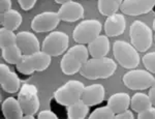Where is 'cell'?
<instances>
[{
  "label": "cell",
  "mask_w": 155,
  "mask_h": 119,
  "mask_svg": "<svg viewBox=\"0 0 155 119\" xmlns=\"http://www.w3.org/2000/svg\"><path fill=\"white\" fill-rule=\"evenodd\" d=\"M150 90H149V98H150V100H151L152 101V105H153L155 107V80L153 82V84H152V86L149 88Z\"/></svg>",
  "instance_id": "836d02e7"
},
{
  "label": "cell",
  "mask_w": 155,
  "mask_h": 119,
  "mask_svg": "<svg viewBox=\"0 0 155 119\" xmlns=\"http://www.w3.org/2000/svg\"><path fill=\"white\" fill-rule=\"evenodd\" d=\"M109 36L107 35H99L88 44V51L89 55L92 58H101L106 57L110 52V41Z\"/></svg>",
  "instance_id": "ac0fdd59"
},
{
  "label": "cell",
  "mask_w": 155,
  "mask_h": 119,
  "mask_svg": "<svg viewBox=\"0 0 155 119\" xmlns=\"http://www.w3.org/2000/svg\"><path fill=\"white\" fill-rule=\"evenodd\" d=\"M115 115L116 114L113 112V110L107 105L92 111L89 115V118L90 119H114Z\"/></svg>",
  "instance_id": "4316f807"
},
{
  "label": "cell",
  "mask_w": 155,
  "mask_h": 119,
  "mask_svg": "<svg viewBox=\"0 0 155 119\" xmlns=\"http://www.w3.org/2000/svg\"><path fill=\"white\" fill-rule=\"evenodd\" d=\"M143 64L147 71L155 74V52L145 54L143 57Z\"/></svg>",
  "instance_id": "83f0119b"
},
{
  "label": "cell",
  "mask_w": 155,
  "mask_h": 119,
  "mask_svg": "<svg viewBox=\"0 0 155 119\" xmlns=\"http://www.w3.org/2000/svg\"><path fill=\"white\" fill-rule=\"evenodd\" d=\"M126 28V20L122 14H114L109 16L104 22V33L109 38H115L124 33Z\"/></svg>",
  "instance_id": "2e32d148"
},
{
  "label": "cell",
  "mask_w": 155,
  "mask_h": 119,
  "mask_svg": "<svg viewBox=\"0 0 155 119\" xmlns=\"http://www.w3.org/2000/svg\"><path fill=\"white\" fill-rule=\"evenodd\" d=\"M17 45V34L12 30L1 27L0 29V47L1 49Z\"/></svg>",
  "instance_id": "484cf974"
},
{
  "label": "cell",
  "mask_w": 155,
  "mask_h": 119,
  "mask_svg": "<svg viewBox=\"0 0 155 119\" xmlns=\"http://www.w3.org/2000/svg\"><path fill=\"white\" fill-rule=\"evenodd\" d=\"M153 11H155V5H154V8H153Z\"/></svg>",
  "instance_id": "74e56055"
},
{
  "label": "cell",
  "mask_w": 155,
  "mask_h": 119,
  "mask_svg": "<svg viewBox=\"0 0 155 119\" xmlns=\"http://www.w3.org/2000/svg\"><path fill=\"white\" fill-rule=\"evenodd\" d=\"M22 21H23V18H22L21 14L18 11L12 8L1 14V17H0L1 26L12 31L17 30L21 26Z\"/></svg>",
  "instance_id": "44dd1931"
},
{
  "label": "cell",
  "mask_w": 155,
  "mask_h": 119,
  "mask_svg": "<svg viewBox=\"0 0 155 119\" xmlns=\"http://www.w3.org/2000/svg\"><path fill=\"white\" fill-rule=\"evenodd\" d=\"M69 38L65 32L52 31L45 38L41 45V51L46 52L52 57L64 54L68 50Z\"/></svg>",
  "instance_id": "ba28073f"
},
{
  "label": "cell",
  "mask_w": 155,
  "mask_h": 119,
  "mask_svg": "<svg viewBox=\"0 0 155 119\" xmlns=\"http://www.w3.org/2000/svg\"><path fill=\"white\" fill-rule=\"evenodd\" d=\"M18 100L23 109L24 115H35L41 106L38 90L33 84L25 83L21 86L18 93Z\"/></svg>",
  "instance_id": "9c48e42d"
},
{
  "label": "cell",
  "mask_w": 155,
  "mask_h": 119,
  "mask_svg": "<svg viewBox=\"0 0 155 119\" xmlns=\"http://www.w3.org/2000/svg\"><path fill=\"white\" fill-rule=\"evenodd\" d=\"M117 64L112 58H91L85 62L80 71V75L88 80L107 79L115 74Z\"/></svg>",
  "instance_id": "6da1fadb"
},
{
  "label": "cell",
  "mask_w": 155,
  "mask_h": 119,
  "mask_svg": "<svg viewBox=\"0 0 155 119\" xmlns=\"http://www.w3.org/2000/svg\"><path fill=\"white\" fill-rule=\"evenodd\" d=\"M129 38L130 44L137 51L146 52L153 43V32L146 23L137 20L129 27Z\"/></svg>",
  "instance_id": "277c9868"
},
{
  "label": "cell",
  "mask_w": 155,
  "mask_h": 119,
  "mask_svg": "<svg viewBox=\"0 0 155 119\" xmlns=\"http://www.w3.org/2000/svg\"><path fill=\"white\" fill-rule=\"evenodd\" d=\"M115 118L116 119H134V113L127 109V110L123 111V112L116 114V115H115Z\"/></svg>",
  "instance_id": "1f68e13d"
},
{
  "label": "cell",
  "mask_w": 155,
  "mask_h": 119,
  "mask_svg": "<svg viewBox=\"0 0 155 119\" xmlns=\"http://www.w3.org/2000/svg\"><path fill=\"white\" fill-rule=\"evenodd\" d=\"M137 119H155V108L153 106L137 113Z\"/></svg>",
  "instance_id": "f1b7e54d"
},
{
  "label": "cell",
  "mask_w": 155,
  "mask_h": 119,
  "mask_svg": "<svg viewBox=\"0 0 155 119\" xmlns=\"http://www.w3.org/2000/svg\"><path fill=\"white\" fill-rule=\"evenodd\" d=\"M154 5L155 0H123L120 9L122 14L137 17L153 11Z\"/></svg>",
  "instance_id": "7c38bea8"
},
{
  "label": "cell",
  "mask_w": 155,
  "mask_h": 119,
  "mask_svg": "<svg viewBox=\"0 0 155 119\" xmlns=\"http://www.w3.org/2000/svg\"><path fill=\"white\" fill-rule=\"evenodd\" d=\"M51 57L41 50L29 55H23L20 62L16 65L17 71L24 76H31L34 71H44L51 64Z\"/></svg>",
  "instance_id": "3957f363"
},
{
  "label": "cell",
  "mask_w": 155,
  "mask_h": 119,
  "mask_svg": "<svg viewBox=\"0 0 155 119\" xmlns=\"http://www.w3.org/2000/svg\"><path fill=\"white\" fill-rule=\"evenodd\" d=\"M102 26L98 20H84L78 24L72 32V38L77 44L88 45L101 35Z\"/></svg>",
  "instance_id": "52a82bcc"
},
{
  "label": "cell",
  "mask_w": 155,
  "mask_h": 119,
  "mask_svg": "<svg viewBox=\"0 0 155 119\" xmlns=\"http://www.w3.org/2000/svg\"><path fill=\"white\" fill-rule=\"evenodd\" d=\"M17 46L24 55L33 54L41 50L38 38L30 31H21L17 33Z\"/></svg>",
  "instance_id": "9a60e30c"
},
{
  "label": "cell",
  "mask_w": 155,
  "mask_h": 119,
  "mask_svg": "<svg viewBox=\"0 0 155 119\" xmlns=\"http://www.w3.org/2000/svg\"><path fill=\"white\" fill-rule=\"evenodd\" d=\"M122 2L123 0H98L97 8L102 16L109 17L119 11Z\"/></svg>",
  "instance_id": "cb8c5ba5"
},
{
  "label": "cell",
  "mask_w": 155,
  "mask_h": 119,
  "mask_svg": "<svg viewBox=\"0 0 155 119\" xmlns=\"http://www.w3.org/2000/svg\"><path fill=\"white\" fill-rule=\"evenodd\" d=\"M25 119H33L34 118V115H31V114H27V115H24Z\"/></svg>",
  "instance_id": "d590c367"
},
{
  "label": "cell",
  "mask_w": 155,
  "mask_h": 119,
  "mask_svg": "<svg viewBox=\"0 0 155 119\" xmlns=\"http://www.w3.org/2000/svg\"><path fill=\"white\" fill-rule=\"evenodd\" d=\"M1 110L6 119H22L24 117L23 109L18 98H6L2 101Z\"/></svg>",
  "instance_id": "d6986e66"
},
{
  "label": "cell",
  "mask_w": 155,
  "mask_h": 119,
  "mask_svg": "<svg viewBox=\"0 0 155 119\" xmlns=\"http://www.w3.org/2000/svg\"><path fill=\"white\" fill-rule=\"evenodd\" d=\"M155 80L152 73L144 69H130L122 78L123 84L130 90H146Z\"/></svg>",
  "instance_id": "30bf717a"
},
{
  "label": "cell",
  "mask_w": 155,
  "mask_h": 119,
  "mask_svg": "<svg viewBox=\"0 0 155 119\" xmlns=\"http://www.w3.org/2000/svg\"><path fill=\"white\" fill-rule=\"evenodd\" d=\"M37 118L38 119H57L58 116L51 110H44L37 114Z\"/></svg>",
  "instance_id": "4dcf8cb0"
},
{
  "label": "cell",
  "mask_w": 155,
  "mask_h": 119,
  "mask_svg": "<svg viewBox=\"0 0 155 119\" xmlns=\"http://www.w3.org/2000/svg\"><path fill=\"white\" fill-rule=\"evenodd\" d=\"M58 13L55 12H44L36 15L31 21V28L37 33L52 32L57 28L60 23Z\"/></svg>",
  "instance_id": "8fae6325"
},
{
  "label": "cell",
  "mask_w": 155,
  "mask_h": 119,
  "mask_svg": "<svg viewBox=\"0 0 155 119\" xmlns=\"http://www.w3.org/2000/svg\"><path fill=\"white\" fill-rule=\"evenodd\" d=\"M89 51L85 45L78 44L69 48L60 61V68L64 75L72 76L80 73L82 66L88 60Z\"/></svg>",
  "instance_id": "7a4b0ae2"
},
{
  "label": "cell",
  "mask_w": 155,
  "mask_h": 119,
  "mask_svg": "<svg viewBox=\"0 0 155 119\" xmlns=\"http://www.w3.org/2000/svg\"><path fill=\"white\" fill-rule=\"evenodd\" d=\"M0 85L7 93H17L21 88V80L6 64H0Z\"/></svg>",
  "instance_id": "4fadbf2b"
},
{
  "label": "cell",
  "mask_w": 155,
  "mask_h": 119,
  "mask_svg": "<svg viewBox=\"0 0 155 119\" xmlns=\"http://www.w3.org/2000/svg\"><path fill=\"white\" fill-rule=\"evenodd\" d=\"M152 106H153L152 101L150 100L149 95H147L146 93L137 92L130 98V108L132 109V111L137 113L142 112Z\"/></svg>",
  "instance_id": "603a6c76"
},
{
  "label": "cell",
  "mask_w": 155,
  "mask_h": 119,
  "mask_svg": "<svg viewBox=\"0 0 155 119\" xmlns=\"http://www.w3.org/2000/svg\"><path fill=\"white\" fill-rule=\"evenodd\" d=\"M107 106L113 110L115 114L121 113L127 110L130 106V96L125 92L115 93L107 100Z\"/></svg>",
  "instance_id": "ffe728a7"
},
{
  "label": "cell",
  "mask_w": 155,
  "mask_h": 119,
  "mask_svg": "<svg viewBox=\"0 0 155 119\" xmlns=\"http://www.w3.org/2000/svg\"><path fill=\"white\" fill-rule=\"evenodd\" d=\"M152 28H153V31L155 32V19L153 20V23H152ZM155 38V36H154Z\"/></svg>",
  "instance_id": "8d00e7d4"
},
{
  "label": "cell",
  "mask_w": 155,
  "mask_h": 119,
  "mask_svg": "<svg viewBox=\"0 0 155 119\" xmlns=\"http://www.w3.org/2000/svg\"><path fill=\"white\" fill-rule=\"evenodd\" d=\"M89 106L80 100L77 103L67 107V118L68 119H84L88 116Z\"/></svg>",
  "instance_id": "7402d4cb"
},
{
  "label": "cell",
  "mask_w": 155,
  "mask_h": 119,
  "mask_svg": "<svg viewBox=\"0 0 155 119\" xmlns=\"http://www.w3.org/2000/svg\"><path fill=\"white\" fill-rule=\"evenodd\" d=\"M106 89L101 84H92L84 88L81 100L89 107L97 106L104 100Z\"/></svg>",
  "instance_id": "e0dca14e"
},
{
  "label": "cell",
  "mask_w": 155,
  "mask_h": 119,
  "mask_svg": "<svg viewBox=\"0 0 155 119\" xmlns=\"http://www.w3.org/2000/svg\"><path fill=\"white\" fill-rule=\"evenodd\" d=\"M24 54L17 45L1 49V56L8 64H18Z\"/></svg>",
  "instance_id": "d4e9b609"
},
{
  "label": "cell",
  "mask_w": 155,
  "mask_h": 119,
  "mask_svg": "<svg viewBox=\"0 0 155 119\" xmlns=\"http://www.w3.org/2000/svg\"><path fill=\"white\" fill-rule=\"evenodd\" d=\"M113 54L122 68L134 69L140 64L139 51L125 41H116L113 44Z\"/></svg>",
  "instance_id": "5b68a950"
},
{
  "label": "cell",
  "mask_w": 155,
  "mask_h": 119,
  "mask_svg": "<svg viewBox=\"0 0 155 119\" xmlns=\"http://www.w3.org/2000/svg\"><path fill=\"white\" fill-rule=\"evenodd\" d=\"M71 1H72V0H55V2L58 4H64L66 2H71Z\"/></svg>",
  "instance_id": "e575fe53"
},
{
  "label": "cell",
  "mask_w": 155,
  "mask_h": 119,
  "mask_svg": "<svg viewBox=\"0 0 155 119\" xmlns=\"http://www.w3.org/2000/svg\"><path fill=\"white\" fill-rule=\"evenodd\" d=\"M12 9V0H0V13L3 14Z\"/></svg>",
  "instance_id": "d6a6232c"
},
{
  "label": "cell",
  "mask_w": 155,
  "mask_h": 119,
  "mask_svg": "<svg viewBox=\"0 0 155 119\" xmlns=\"http://www.w3.org/2000/svg\"><path fill=\"white\" fill-rule=\"evenodd\" d=\"M85 85L81 81L71 80L54 92V101L60 106L69 107L81 100Z\"/></svg>",
  "instance_id": "8992f818"
},
{
  "label": "cell",
  "mask_w": 155,
  "mask_h": 119,
  "mask_svg": "<svg viewBox=\"0 0 155 119\" xmlns=\"http://www.w3.org/2000/svg\"><path fill=\"white\" fill-rule=\"evenodd\" d=\"M37 0H18L19 5L23 11H30L36 4Z\"/></svg>",
  "instance_id": "f546056e"
},
{
  "label": "cell",
  "mask_w": 155,
  "mask_h": 119,
  "mask_svg": "<svg viewBox=\"0 0 155 119\" xmlns=\"http://www.w3.org/2000/svg\"><path fill=\"white\" fill-rule=\"evenodd\" d=\"M57 13H58V16L61 21L72 23V22H77L83 18L85 11L81 3L76 1H71L61 4Z\"/></svg>",
  "instance_id": "5bb4252c"
}]
</instances>
